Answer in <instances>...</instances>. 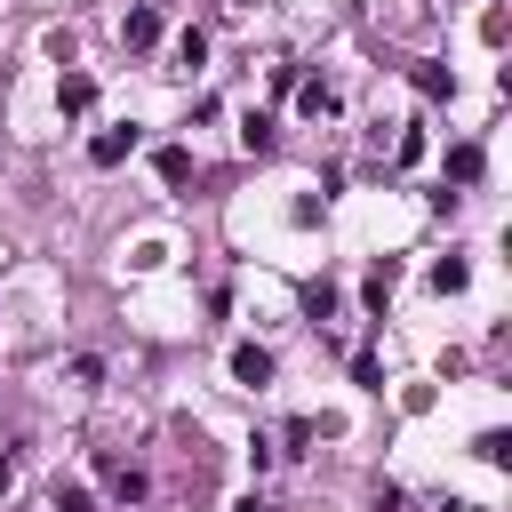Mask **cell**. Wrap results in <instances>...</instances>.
Masks as SVG:
<instances>
[{
	"instance_id": "9",
	"label": "cell",
	"mask_w": 512,
	"mask_h": 512,
	"mask_svg": "<svg viewBox=\"0 0 512 512\" xmlns=\"http://www.w3.org/2000/svg\"><path fill=\"white\" fill-rule=\"evenodd\" d=\"M480 168H488V152H480L472 136H456V144H448V184H480Z\"/></svg>"
},
{
	"instance_id": "2",
	"label": "cell",
	"mask_w": 512,
	"mask_h": 512,
	"mask_svg": "<svg viewBox=\"0 0 512 512\" xmlns=\"http://www.w3.org/2000/svg\"><path fill=\"white\" fill-rule=\"evenodd\" d=\"M136 144H144V136H136V120H120V128H96V136H88V168H120Z\"/></svg>"
},
{
	"instance_id": "11",
	"label": "cell",
	"mask_w": 512,
	"mask_h": 512,
	"mask_svg": "<svg viewBox=\"0 0 512 512\" xmlns=\"http://www.w3.org/2000/svg\"><path fill=\"white\" fill-rule=\"evenodd\" d=\"M432 288H440V296H464V288H472V264H464V256H440V264H432Z\"/></svg>"
},
{
	"instance_id": "23",
	"label": "cell",
	"mask_w": 512,
	"mask_h": 512,
	"mask_svg": "<svg viewBox=\"0 0 512 512\" xmlns=\"http://www.w3.org/2000/svg\"><path fill=\"white\" fill-rule=\"evenodd\" d=\"M232 8H264V0H232Z\"/></svg>"
},
{
	"instance_id": "17",
	"label": "cell",
	"mask_w": 512,
	"mask_h": 512,
	"mask_svg": "<svg viewBox=\"0 0 512 512\" xmlns=\"http://www.w3.org/2000/svg\"><path fill=\"white\" fill-rule=\"evenodd\" d=\"M504 32H512V16H504V8H488V16H480V40H488V48H504Z\"/></svg>"
},
{
	"instance_id": "4",
	"label": "cell",
	"mask_w": 512,
	"mask_h": 512,
	"mask_svg": "<svg viewBox=\"0 0 512 512\" xmlns=\"http://www.w3.org/2000/svg\"><path fill=\"white\" fill-rule=\"evenodd\" d=\"M288 96H296V112H304V120H328V112L344 104V96H336V80H320V72H296V88H288Z\"/></svg>"
},
{
	"instance_id": "15",
	"label": "cell",
	"mask_w": 512,
	"mask_h": 512,
	"mask_svg": "<svg viewBox=\"0 0 512 512\" xmlns=\"http://www.w3.org/2000/svg\"><path fill=\"white\" fill-rule=\"evenodd\" d=\"M352 384H360V392H384V360H376V352H352Z\"/></svg>"
},
{
	"instance_id": "7",
	"label": "cell",
	"mask_w": 512,
	"mask_h": 512,
	"mask_svg": "<svg viewBox=\"0 0 512 512\" xmlns=\"http://www.w3.org/2000/svg\"><path fill=\"white\" fill-rule=\"evenodd\" d=\"M392 288H400V264L384 256V264H368V280H360V304H368V312L384 320V304H392Z\"/></svg>"
},
{
	"instance_id": "16",
	"label": "cell",
	"mask_w": 512,
	"mask_h": 512,
	"mask_svg": "<svg viewBox=\"0 0 512 512\" xmlns=\"http://www.w3.org/2000/svg\"><path fill=\"white\" fill-rule=\"evenodd\" d=\"M392 160L416 168V160H424V128H400V136H392Z\"/></svg>"
},
{
	"instance_id": "21",
	"label": "cell",
	"mask_w": 512,
	"mask_h": 512,
	"mask_svg": "<svg viewBox=\"0 0 512 512\" xmlns=\"http://www.w3.org/2000/svg\"><path fill=\"white\" fill-rule=\"evenodd\" d=\"M16 488V448H0V496Z\"/></svg>"
},
{
	"instance_id": "8",
	"label": "cell",
	"mask_w": 512,
	"mask_h": 512,
	"mask_svg": "<svg viewBox=\"0 0 512 512\" xmlns=\"http://www.w3.org/2000/svg\"><path fill=\"white\" fill-rule=\"evenodd\" d=\"M104 488H112L120 504H144V496H152V480H144L136 464H120V456H104Z\"/></svg>"
},
{
	"instance_id": "5",
	"label": "cell",
	"mask_w": 512,
	"mask_h": 512,
	"mask_svg": "<svg viewBox=\"0 0 512 512\" xmlns=\"http://www.w3.org/2000/svg\"><path fill=\"white\" fill-rule=\"evenodd\" d=\"M56 112H72V120H80V112H96V80H88L80 64H64V72H56Z\"/></svg>"
},
{
	"instance_id": "14",
	"label": "cell",
	"mask_w": 512,
	"mask_h": 512,
	"mask_svg": "<svg viewBox=\"0 0 512 512\" xmlns=\"http://www.w3.org/2000/svg\"><path fill=\"white\" fill-rule=\"evenodd\" d=\"M472 456H480V464H512V432H504V424H488V432L472 440Z\"/></svg>"
},
{
	"instance_id": "20",
	"label": "cell",
	"mask_w": 512,
	"mask_h": 512,
	"mask_svg": "<svg viewBox=\"0 0 512 512\" xmlns=\"http://www.w3.org/2000/svg\"><path fill=\"white\" fill-rule=\"evenodd\" d=\"M56 512H96V496H88V488L72 480V488H56Z\"/></svg>"
},
{
	"instance_id": "22",
	"label": "cell",
	"mask_w": 512,
	"mask_h": 512,
	"mask_svg": "<svg viewBox=\"0 0 512 512\" xmlns=\"http://www.w3.org/2000/svg\"><path fill=\"white\" fill-rule=\"evenodd\" d=\"M232 512H272V504H264V488H248V496H240Z\"/></svg>"
},
{
	"instance_id": "19",
	"label": "cell",
	"mask_w": 512,
	"mask_h": 512,
	"mask_svg": "<svg viewBox=\"0 0 512 512\" xmlns=\"http://www.w3.org/2000/svg\"><path fill=\"white\" fill-rule=\"evenodd\" d=\"M368 512H408V496H400L392 480H376V496H368Z\"/></svg>"
},
{
	"instance_id": "6",
	"label": "cell",
	"mask_w": 512,
	"mask_h": 512,
	"mask_svg": "<svg viewBox=\"0 0 512 512\" xmlns=\"http://www.w3.org/2000/svg\"><path fill=\"white\" fill-rule=\"evenodd\" d=\"M120 40H128V48H160V8H152V0H136V8L120 16Z\"/></svg>"
},
{
	"instance_id": "13",
	"label": "cell",
	"mask_w": 512,
	"mask_h": 512,
	"mask_svg": "<svg viewBox=\"0 0 512 512\" xmlns=\"http://www.w3.org/2000/svg\"><path fill=\"white\" fill-rule=\"evenodd\" d=\"M152 168H160V184H192V152H184V144H160Z\"/></svg>"
},
{
	"instance_id": "3",
	"label": "cell",
	"mask_w": 512,
	"mask_h": 512,
	"mask_svg": "<svg viewBox=\"0 0 512 512\" xmlns=\"http://www.w3.org/2000/svg\"><path fill=\"white\" fill-rule=\"evenodd\" d=\"M408 88H416L424 104H448V96H456V72H448L440 56H416V64H408Z\"/></svg>"
},
{
	"instance_id": "18",
	"label": "cell",
	"mask_w": 512,
	"mask_h": 512,
	"mask_svg": "<svg viewBox=\"0 0 512 512\" xmlns=\"http://www.w3.org/2000/svg\"><path fill=\"white\" fill-rule=\"evenodd\" d=\"M304 312H312V320H328V312H336V288H328V280H320V288H304Z\"/></svg>"
},
{
	"instance_id": "1",
	"label": "cell",
	"mask_w": 512,
	"mask_h": 512,
	"mask_svg": "<svg viewBox=\"0 0 512 512\" xmlns=\"http://www.w3.org/2000/svg\"><path fill=\"white\" fill-rule=\"evenodd\" d=\"M272 376H280L272 344H232V384H240V392H264Z\"/></svg>"
},
{
	"instance_id": "12",
	"label": "cell",
	"mask_w": 512,
	"mask_h": 512,
	"mask_svg": "<svg viewBox=\"0 0 512 512\" xmlns=\"http://www.w3.org/2000/svg\"><path fill=\"white\" fill-rule=\"evenodd\" d=\"M176 64H184V72H200V64H208V32H200V24H184V32H176Z\"/></svg>"
},
{
	"instance_id": "10",
	"label": "cell",
	"mask_w": 512,
	"mask_h": 512,
	"mask_svg": "<svg viewBox=\"0 0 512 512\" xmlns=\"http://www.w3.org/2000/svg\"><path fill=\"white\" fill-rule=\"evenodd\" d=\"M272 144H280V128H272V112H240V152H256V160H264Z\"/></svg>"
}]
</instances>
